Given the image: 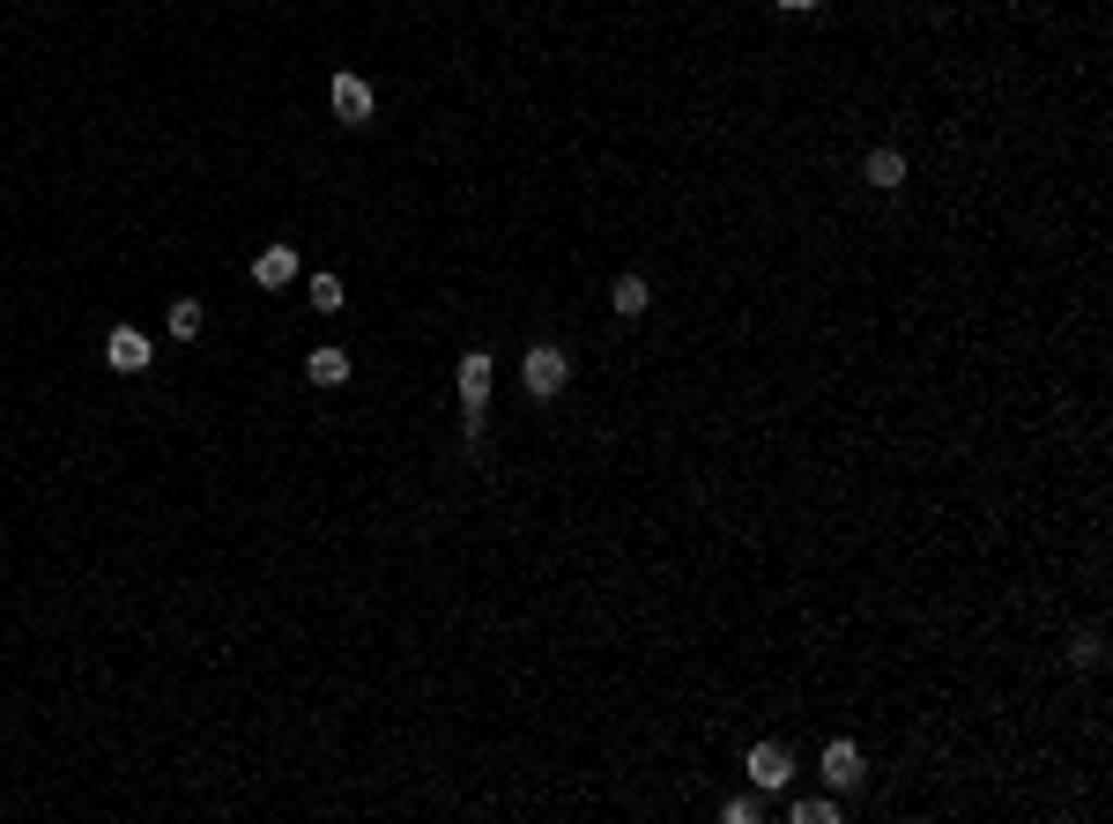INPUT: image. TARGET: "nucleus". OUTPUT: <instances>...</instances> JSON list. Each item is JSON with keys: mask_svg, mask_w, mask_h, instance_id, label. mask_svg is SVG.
I'll use <instances>...</instances> for the list:
<instances>
[{"mask_svg": "<svg viewBox=\"0 0 1113 824\" xmlns=\"http://www.w3.org/2000/svg\"><path fill=\"white\" fill-rule=\"evenodd\" d=\"M334 120H349V126L371 120V83L364 75H334Z\"/></svg>", "mask_w": 1113, "mask_h": 824, "instance_id": "nucleus-4", "label": "nucleus"}, {"mask_svg": "<svg viewBox=\"0 0 1113 824\" xmlns=\"http://www.w3.org/2000/svg\"><path fill=\"white\" fill-rule=\"evenodd\" d=\"M780 8H794V15H802V8H817V0H780Z\"/></svg>", "mask_w": 1113, "mask_h": 824, "instance_id": "nucleus-15", "label": "nucleus"}, {"mask_svg": "<svg viewBox=\"0 0 1113 824\" xmlns=\"http://www.w3.org/2000/svg\"><path fill=\"white\" fill-rule=\"evenodd\" d=\"M831 817V795H809V802H794V824H825Z\"/></svg>", "mask_w": 1113, "mask_h": 824, "instance_id": "nucleus-13", "label": "nucleus"}, {"mask_svg": "<svg viewBox=\"0 0 1113 824\" xmlns=\"http://www.w3.org/2000/svg\"><path fill=\"white\" fill-rule=\"evenodd\" d=\"M252 283H260V290H289V283H297V253H289V246H268L260 260H252Z\"/></svg>", "mask_w": 1113, "mask_h": 824, "instance_id": "nucleus-5", "label": "nucleus"}, {"mask_svg": "<svg viewBox=\"0 0 1113 824\" xmlns=\"http://www.w3.org/2000/svg\"><path fill=\"white\" fill-rule=\"evenodd\" d=\"M460 402H468V409H483V402H491V357H483V349H468V357H460Z\"/></svg>", "mask_w": 1113, "mask_h": 824, "instance_id": "nucleus-6", "label": "nucleus"}, {"mask_svg": "<svg viewBox=\"0 0 1113 824\" xmlns=\"http://www.w3.org/2000/svg\"><path fill=\"white\" fill-rule=\"evenodd\" d=\"M305 371H312V386H342L349 379V349H312Z\"/></svg>", "mask_w": 1113, "mask_h": 824, "instance_id": "nucleus-8", "label": "nucleus"}, {"mask_svg": "<svg viewBox=\"0 0 1113 824\" xmlns=\"http://www.w3.org/2000/svg\"><path fill=\"white\" fill-rule=\"evenodd\" d=\"M728 824H757V795H735L728 802Z\"/></svg>", "mask_w": 1113, "mask_h": 824, "instance_id": "nucleus-14", "label": "nucleus"}, {"mask_svg": "<svg viewBox=\"0 0 1113 824\" xmlns=\"http://www.w3.org/2000/svg\"><path fill=\"white\" fill-rule=\"evenodd\" d=\"M750 780L765 787V795H780V787L794 780V758H787L780 742H757V750H750Z\"/></svg>", "mask_w": 1113, "mask_h": 824, "instance_id": "nucleus-3", "label": "nucleus"}, {"mask_svg": "<svg viewBox=\"0 0 1113 824\" xmlns=\"http://www.w3.org/2000/svg\"><path fill=\"white\" fill-rule=\"evenodd\" d=\"M899 179H906V164H899V149H876V157H868V186H883V194H891Z\"/></svg>", "mask_w": 1113, "mask_h": 824, "instance_id": "nucleus-10", "label": "nucleus"}, {"mask_svg": "<svg viewBox=\"0 0 1113 824\" xmlns=\"http://www.w3.org/2000/svg\"><path fill=\"white\" fill-rule=\"evenodd\" d=\"M312 312H342V283L334 275H312Z\"/></svg>", "mask_w": 1113, "mask_h": 824, "instance_id": "nucleus-12", "label": "nucleus"}, {"mask_svg": "<svg viewBox=\"0 0 1113 824\" xmlns=\"http://www.w3.org/2000/svg\"><path fill=\"white\" fill-rule=\"evenodd\" d=\"M171 334H178V342L201 334V305H194V297H171Z\"/></svg>", "mask_w": 1113, "mask_h": 824, "instance_id": "nucleus-11", "label": "nucleus"}, {"mask_svg": "<svg viewBox=\"0 0 1113 824\" xmlns=\"http://www.w3.org/2000/svg\"><path fill=\"white\" fill-rule=\"evenodd\" d=\"M104 365H112V371H149V334H141V328H112V334H104Z\"/></svg>", "mask_w": 1113, "mask_h": 824, "instance_id": "nucleus-2", "label": "nucleus"}, {"mask_svg": "<svg viewBox=\"0 0 1113 824\" xmlns=\"http://www.w3.org/2000/svg\"><path fill=\"white\" fill-rule=\"evenodd\" d=\"M609 305H617V312H646V305H654V290H646V275H617V290H609Z\"/></svg>", "mask_w": 1113, "mask_h": 824, "instance_id": "nucleus-9", "label": "nucleus"}, {"mask_svg": "<svg viewBox=\"0 0 1113 824\" xmlns=\"http://www.w3.org/2000/svg\"><path fill=\"white\" fill-rule=\"evenodd\" d=\"M825 780L831 787H854V780H862V750H854V742H825Z\"/></svg>", "mask_w": 1113, "mask_h": 824, "instance_id": "nucleus-7", "label": "nucleus"}, {"mask_svg": "<svg viewBox=\"0 0 1113 824\" xmlns=\"http://www.w3.org/2000/svg\"><path fill=\"white\" fill-rule=\"evenodd\" d=\"M520 371H528V394H535V402H549V394L565 386V371H572V365H565V349H549V342H535Z\"/></svg>", "mask_w": 1113, "mask_h": 824, "instance_id": "nucleus-1", "label": "nucleus"}]
</instances>
